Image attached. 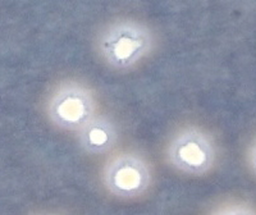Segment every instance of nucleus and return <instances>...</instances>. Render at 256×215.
<instances>
[{
	"mask_svg": "<svg viewBox=\"0 0 256 215\" xmlns=\"http://www.w3.org/2000/svg\"><path fill=\"white\" fill-rule=\"evenodd\" d=\"M212 215H256L255 209L242 201H230L219 206Z\"/></svg>",
	"mask_w": 256,
	"mask_h": 215,
	"instance_id": "nucleus-6",
	"label": "nucleus"
},
{
	"mask_svg": "<svg viewBox=\"0 0 256 215\" xmlns=\"http://www.w3.org/2000/svg\"><path fill=\"white\" fill-rule=\"evenodd\" d=\"M46 114L56 127L77 134L96 116L95 95L84 82L64 81L50 94Z\"/></svg>",
	"mask_w": 256,
	"mask_h": 215,
	"instance_id": "nucleus-3",
	"label": "nucleus"
},
{
	"mask_svg": "<svg viewBox=\"0 0 256 215\" xmlns=\"http://www.w3.org/2000/svg\"><path fill=\"white\" fill-rule=\"evenodd\" d=\"M94 44L96 54L106 67L127 72L154 52L155 34L144 20L120 17L100 27Z\"/></svg>",
	"mask_w": 256,
	"mask_h": 215,
	"instance_id": "nucleus-1",
	"label": "nucleus"
},
{
	"mask_svg": "<svg viewBox=\"0 0 256 215\" xmlns=\"http://www.w3.org/2000/svg\"><path fill=\"white\" fill-rule=\"evenodd\" d=\"M102 180L105 190L116 198H138L152 184V164L142 154L122 152L106 160Z\"/></svg>",
	"mask_w": 256,
	"mask_h": 215,
	"instance_id": "nucleus-4",
	"label": "nucleus"
},
{
	"mask_svg": "<svg viewBox=\"0 0 256 215\" xmlns=\"http://www.w3.org/2000/svg\"><path fill=\"white\" fill-rule=\"evenodd\" d=\"M166 159L174 170L200 177L214 169L218 159L216 141L209 131L196 124L178 128L166 146Z\"/></svg>",
	"mask_w": 256,
	"mask_h": 215,
	"instance_id": "nucleus-2",
	"label": "nucleus"
},
{
	"mask_svg": "<svg viewBox=\"0 0 256 215\" xmlns=\"http://www.w3.org/2000/svg\"><path fill=\"white\" fill-rule=\"evenodd\" d=\"M118 128L106 116L96 114L92 120L77 132L78 145L90 155L108 154L118 142Z\"/></svg>",
	"mask_w": 256,
	"mask_h": 215,
	"instance_id": "nucleus-5",
	"label": "nucleus"
},
{
	"mask_svg": "<svg viewBox=\"0 0 256 215\" xmlns=\"http://www.w3.org/2000/svg\"><path fill=\"white\" fill-rule=\"evenodd\" d=\"M246 163L251 173L256 177V136L252 138L246 152Z\"/></svg>",
	"mask_w": 256,
	"mask_h": 215,
	"instance_id": "nucleus-7",
	"label": "nucleus"
}]
</instances>
